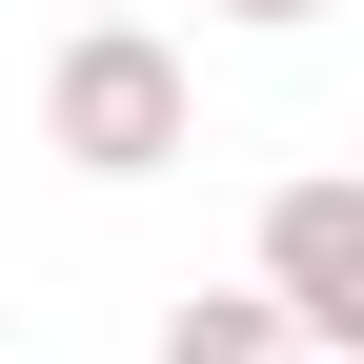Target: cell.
<instances>
[{
	"label": "cell",
	"instance_id": "1",
	"mask_svg": "<svg viewBox=\"0 0 364 364\" xmlns=\"http://www.w3.org/2000/svg\"><path fill=\"white\" fill-rule=\"evenodd\" d=\"M41 142H61L81 182H162L182 142H203V81H182L162 21H81L61 61H41Z\"/></svg>",
	"mask_w": 364,
	"mask_h": 364
},
{
	"label": "cell",
	"instance_id": "2",
	"mask_svg": "<svg viewBox=\"0 0 364 364\" xmlns=\"http://www.w3.org/2000/svg\"><path fill=\"white\" fill-rule=\"evenodd\" d=\"M243 304H263L304 364H324V344H364V182H344V162L263 203V284H243Z\"/></svg>",
	"mask_w": 364,
	"mask_h": 364
},
{
	"label": "cell",
	"instance_id": "3",
	"mask_svg": "<svg viewBox=\"0 0 364 364\" xmlns=\"http://www.w3.org/2000/svg\"><path fill=\"white\" fill-rule=\"evenodd\" d=\"M142 364H304V344L263 324L243 284H203V304H162V344H142Z\"/></svg>",
	"mask_w": 364,
	"mask_h": 364
},
{
	"label": "cell",
	"instance_id": "4",
	"mask_svg": "<svg viewBox=\"0 0 364 364\" xmlns=\"http://www.w3.org/2000/svg\"><path fill=\"white\" fill-rule=\"evenodd\" d=\"M223 21H263V41H284V21H324V0H223Z\"/></svg>",
	"mask_w": 364,
	"mask_h": 364
},
{
	"label": "cell",
	"instance_id": "5",
	"mask_svg": "<svg viewBox=\"0 0 364 364\" xmlns=\"http://www.w3.org/2000/svg\"><path fill=\"white\" fill-rule=\"evenodd\" d=\"M81 21H142V0H81Z\"/></svg>",
	"mask_w": 364,
	"mask_h": 364
}]
</instances>
